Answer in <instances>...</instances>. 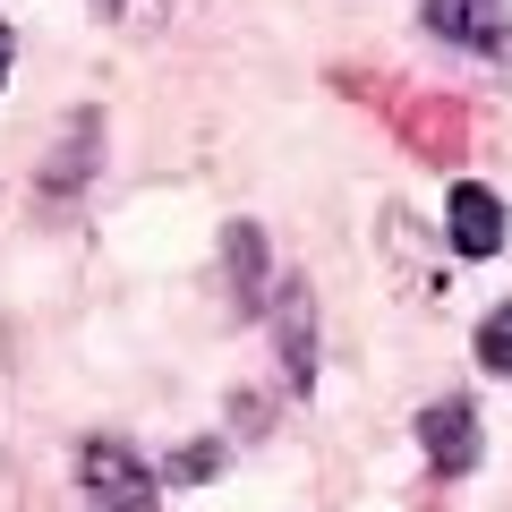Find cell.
Masks as SVG:
<instances>
[{
    "label": "cell",
    "mask_w": 512,
    "mask_h": 512,
    "mask_svg": "<svg viewBox=\"0 0 512 512\" xmlns=\"http://www.w3.org/2000/svg\"><path fill=\"white\" fill-rule=\"evenodd\" d=\"M77 487L94 512H154V470L128 453L120 436H86L77 444Z\"/></svg>",
    "instance_id": "obj_1"
},
{
    "label": "cell",
    "mask_w": 512,
    "mask_h": 512,
    "mask_svg": "<svg viewBox=\"0 0 512 512\" xmlns=\"http://www.w3.org/2000/svg\"><path fill=\"white\" fill-rule=\"evenodd\" d=\"M265 316H274V342H282V376L308 393L316 384V299H308V282H274V299H265Z\"/></svg>",
    "instance_id": "obj_2"
},
{
    "label": "cell",
    "mask_w": 512,
    "mask_h": 512,
    "mask_svg": "<svg viewBox=\"0 0 512 512\" xmlns=\"http://www.w3.org/2000/svg\"><path fill=\"white\" fill-rule=\"evenodd\" d=\"M94 163H103V111H69V120H60V146H52V163H43V197L52 205H69L77 188L94 180Z\"/></svg>",
    "instance_id": "obj_3"
},
{
    "label": "cell",
    "mask_w": 512,
    "mask_h": 512,
    "mask_svg": "<svg viewBox=\"0 0 512 512\" xmlns=\"http://www.w3.org/2000/svg\"><path fill=\"white\" fill-rule=\"evenodd\" d=\"M419 453L436 461L444 478L478 470V410L461 402V393H444V402H427V410H419Z\"/></svg>",
    "instance_id": "obj_4"
},
{
    "label": "cell",
    "mask_w": 512,
    "mask_h": 512,
    "mask_svg": "<svg viewBox=\"0 0 512 512\" xmlns=\"http://www.w3.org/2000/svg\"><path fill=\"white\" fill-rule=\"evenodd\" d=\"M444 239H453L461 256H495L504 248V197L478 180H461L453 197H444Z\"/></svg>",
    "instance_id": "obj_5"
},
{
    "label": "cell",
    "mask_w": 512,
    "mask_h": 512,
    "mask_svg": "<svg viewBox=\"0 0 512 512\" xmlns=\"http://www.w3.org/2000/svg\"><path fill=\"white\" fill-rule=\"evenodd\" d=\"M393 120H402V137H410V154H427V163H444V154H461V103L453 94H402L393 103Z\"/></svg>",
    "instance_id": "obj_6"
},
{
    "label": "cell",
    "mask_w": 512,
    "mask_h": 512,
    "mask_svg": "<svg viewBox=\"0 0 512 512\" xmlns=\"http://www.w3.org/2000/svg\"><path fill=\"white\" fill-rule=\"evenodd\" d=\"M222 274H231V308L239 316H265L274 282H265V231H256V222H231V231H222Z\"/></svg>",
    "instance_id": "obj_7"
},
{
    "label": "cell",
    "mask_w": 512,
    "mask_h": 512,
    "mask_svg": "<svg viewBox=\"0 0 512 512\" xmlns=\"http://www.w3.org/2000/svg\"><path fill=\"white\" fill-rule=\"evenodd\" d=\"M419 9H427V35L470 43V52H495V43L512 35V26H504V0H419Z\"/></svg>",
    "instance_id": "obj_8"
},
{
    "label": "cell",
    "mask_w": 512,
    "mask_h": 512,
    "mask_svg": "<svg viewBox=\"0 0 512 512\" xmlns=\"http://www.w3.org/2000/svg\"><path fill=\"white\" fill-rule=\"evenodd\" d=\"M478 367H487V376H512V299H504V308H487V316H478Z\"/></svg>",
    "instance_id": "obj_9"
},
{
    "label": "cell",
    "mask_w": 512,
    "mask_h": 512,
    "mask_svg": "<svg viewBox=\"0 0 512 512\" xmlns=\"http://www.w3.org/2000/svg\"><path fill=\"white\" fill-rule=\"evenodd\" d=\"M222 470V444H188V453H171V487H197V478Z\"/></svg>",
    "instance_id": "obj_10"
},
{
    "label": "cell",
    "mask_w": 512,
    "mask_h": 512,
    "mask_svg": "<svg viewBox=\"0 0 512 512\" xmlns=\"http://www.w3.org/2000/svg\"><path fill=\"white\" fill-rule=\"evenodd\" d=\"M103 9H111V18H128V26H154V18H163V0H103Z\"/></svg>",
    "instance_id": "obj_11"
},
{
    "label": "cell",
    "mask_w": 512,
    "mask_h": 512,
    "mask_svg": "<svg viewBox=\"0 0 512 512\" xmlns=\"http://www.w3.org/2000/svg\"><path fill=\"white\" fill-rule=\"evenodd\" d=\"M9 60H18V35H9V26H0V86H9Z\"/></svg>",
    "instance_id": "obj_12"
},
{
    "label": "cell",
    "mask_w": 512,
    "mask_h": 512,
    "mask_svg": "<svg viewBox=\"0 0 512 512\" xmlns=\"http://www.w3.org/2000/svg\"><path fill=\"white\" fill-rule=\"evenodd\" d=\"M504 26H512V0H504Z\"/></svg>",
    "instance_id": "obj_13"
}]
</instances>
